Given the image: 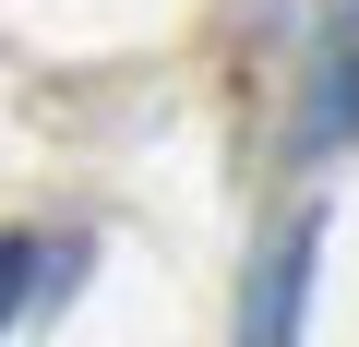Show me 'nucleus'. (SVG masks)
<instances>
[{
	"instance_id": "1",
	"label": "nucleus",
	"mask_w": 359,
	"mask_h": 347,
	"mask_svg": "<svg viewBox=\"0 0 359 347\" xmlns=\"http://www.w3.org/2000/svg\"><path fill=\"white\" fill-rule=\"evenodd\" d=\"M311 240H323V228H287V252H276V264H264V287H252L240 347H287V335H299V299H311Z\"/></svg>"
},
{
	"instance_id": "2",
	"label": "nucleus",
	"mask_w": 359,
	"mask_h": 347,
	"mask_svg": "<svg viewBox=\"0 0 359 347\" xmlns=\"http://www.w3.org/2000/svg\"><path fill=\"white\" fill-rule=\"evenodd\" d=\"M72 275H84V252H72V240H60V252H48V240H13V323H36V311H48V287L72 299Z\"/></svg>"
},
{
	"instance_id": "3",
	"label": "nucleus",
	"mask_w": 359,
	"mask_h": 347,
	"mask_svg": "<svg viewBox=\"0 0 359 347\" xmlns=\"http://www.w3.org/2000/svg\"><path fill=\"white\" fill-rule=\"evenodd\" d=\"M347 132H359V48H347V60H335V84L311 96V144H347Z\"/></svg>"
}]
</instances>
